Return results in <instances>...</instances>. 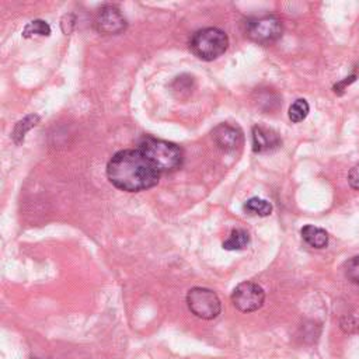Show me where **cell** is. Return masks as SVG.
Instances as JSON below:
<instances>
[{"label":"cell","mask_w":359,"mask_h":359,"mask_svg":"<svg viewBox=\"0 0 359 359\" xmlns=\"http://www.w3.org/2000/svg\"><path fill=\"white\" fill-rule=\"evenodd\" d=\"M39 121V116L38 115H28L25 116L22 121L17 122L15 128H14V132H13V139L15 143H20L21 140H24V136L25 133L36 125V122Z\"/></svg>","instance_id":"obj_15"},{"label":"cell","mask_w":359,"mask_h":359,"mask_svg":"<svg viewBox=\"0 0 359 359\" xmlns=\"http://www.w3.org/2000/svg\"><path fill=\"white\" fill-rule=\"evenodd\" d=\"M95 28L104 35H118L125 31L126 20L116 6L107 4L101 7L95 17Z\"/></svg>","instance_id":"obj_7"},{"label":"cell","mask_w":359,"mask_h":359,"mask_svg":"<svg viewBox=\"0 0 359 359\" xmlns=\"http://www.w3.org/2000/svg\"><path fill=\"white\" fill-rule=\"evenodd\" d=\"M187 306L189 311L202 320H213L220 314L222 304L217 294L208 287H192L187 293Z\"/></svg>","instance_id":"obj_4"},{"label":"cell","mask_w":359,"mask_h":359,"mask_svg":"<svg viewBox=\"0 0 359 359\" xmlns=\"http://www.w3.org/2000/svg\"><path fill=\"white\" fill-rule=\"evenodd\" d=\"M229 46L227 34L219 28L209 27L196 31L191 41L189 48L192 53L206 62L215 60L222 56Z\"/></svg>","instance_id":"obj_3"},{"label":"cell","mask_w":359,"mask_h":359,"mask_svg":"<svg viewBox=\"0 0 359 359\" xmlns=\"http://www.w3.org/2000/svg\"><path fill=\"white\" fill-rule=\"evenodd\" d=\"M310 107L309 102L304 98H297L290 107H289V119L293 123H299L309 115Z\"/></svg>","instance_id":"obj_14"},{"label":"cell","mask_w":359,"mask_h":359,"mask_svg":"<svg viewBox=\"0 0 359 359\" xmlns=\"http://www.w3.org/2000/svg\"><path fill=\"white\" fill-rule=\"evenodd\" d=\"M212 137L215 144L226 153L234 151L238 149L243 143V133L238 128L229 125V123H220L212 130Z\"/></svg>","instance_id":"obj_8"},{"label":"cell","mask_w":359,"mask_h":359,"mask_svg":"<svg viewBox=\"0 0 359 359\" xmlns=\"http://www.w3.org/2000/svg\"><path fill=\"white\" fill-rule=\"evenodd\" d=\"M244 210L250 215H255V216H268L272 212V205L261 198H250L245 203H244Z\"/></svg>","instance_id":"obj_12"},{"label":"cell","mask_w":359,"mask_h":359,"mask_svg":"<svg viewBox=\"0 0 359 359\" xmlns=\"http://www.w3.org/2000/svg\"><path fill=\"white\" fill-rule=\"evenodd\" d=\"M282 21L276 15H261L255 18H250L245 24L247 36L262 45L272 43L282 36Z\"/></svg>","instance_id":"obj_5"},{"label":"cell","mask_w":359,"mask_h":359,"mask_svg":"<svg viewBox=\"0 0 359 359\" xmlns=\"http://www.w3.org/2000/svg\"><path fill=\"white\" fill-rule=\"evenodd\" d=\"M192 77L187 76V74H182L180 77H177L172 83V91H178L180 93V97L182 95V93H187L189 94L192 91Z\"/></svg>","instance_id":"obj_17"},{"label":"cell","mask_w":359,"mask_h":359,"mask_svg":"<svg viewBox=\"0 0 359 359\" xmlns=\"http://www.w3.org/2000/svg\"><path fill=\"white\" fill-rule=\"evenodd\" d=\"M348 182H349L351 188L359 191V163L351 168V171L348 174Z\"/></svg>","instance_id":"obj_18"},{"label":"cell","mask_w":359,"mask_h":359,"mask_svg":"<svg viewBox=\"0 0 359 359\" xmlns=\"http://www.w3.org/2000/svg\"><path fill=\"white\" fill-rule=\"evenodd\" d=\"M231 302L237 310L243 313H252L262 307L265 302V292L255 282H241L234 287Z\"/></svg>","instance_id":"obj_6"},{"label":"cell","mask_w":359,"mask_h":359,"mask_svg":"<svg viewBox=\"0 0 359 359\" xmlns=\"http://www.w3.org/2000/svg\"><path fill=\"white\" fill-rule=\"evenodd\" d=\"M300 234L306 241V244H309L313 248H324L328 244V233L321 227L306 224L300 230Z\"/></svg>","instance_id":"obj_10"},{"label":"cell","mask_w":359,"mask_h":359,"mask_svg":"<svg viewBox=\"0 0 359 359\" xmlns=\"http://www.w3.org/2000/svg\"><path fill=\"white\" fill-rule=\"evenodd\" d=\"M161 172L136 147L116 151L107 164L109 182L126 192H140L158 184Z\"/></svg>","instance_id":"obj_1"},{"label":"cell","mask_w":359,"mask_h":359,"mask_svg":"<svg viewBox=\"0 0 359 359\" xmlns=\"http://www.w3.org/2000/svg\"><path fill=\"white\" fill-rule=\"evenodd\" d=\"M137 149L156 165L160 172H171L178 170L184 161V153L175 143L157 139L153 136H143Z\"/></svg>","instance_id":"obj_2"},{"label":"cell","mask_w":359,"mask_h":359,"mask_svg":"<svg viewBox=\"0 0 359 359\" xmlns=\"http://www.w3.org/2000/svg\"><path fill=\"white\" fill-rule=\"evenodd\" d=\"M345 276L353 283H359V257H353L345 262Z\"/></svg>","instance_id":"obj_16"},{"label":"cell","mask_w":359,"mask_h":359,"mask_svg":"<svg viewBox=\"0 0 359 359\" xmlns=\"http://www.w3.org/2000/svg\"><path fill=\"white\" fill-rule=\"evenodd\" d=\"M34 35L39 36H49L50 35V27L46 21L43 20H34L28 22L24 29H22V36L24 38H31Z\"/></svg>","instance_id":"obj_13"},{"label":"cell","mask_w":359,"mask_h":359,"mask_svg":"<svg viewBox=\"0 0 359 359\" xmlns=\"http://www.w3.org/2000/svg\"><path fill=\"white\" fill-rule=\"evenodd\" d=\"M250 244V236L243 229H234L227 240L223 243V248L229 251H238L244 250Z\"/></svg>","instance_id":"obj_11"},{"label":"cell","mask_w":359,"mask_h":359,"mask_svg":"<svg viewBox=\"0 0 359 359\" xmlns=\"http://www.w3.org/2000/svg\"><path fill=\"white\" fill-rule=\"evenodd\" d=\"M252 150L255 153H265L276 149L280 144V139L272 129L255 125L252 128Z\"/></svg>","instance_id":"obj_9"}]
</instances>
